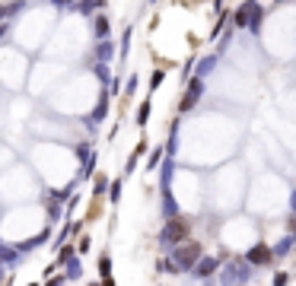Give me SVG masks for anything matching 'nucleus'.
Here are the masks:
<instances>
[{"label":"nucleus","mask_w":296,"mask_h":286,"mask_svg":"<svg viewBox=\"0 0 296 286\" xmlns=\"http://www.w3.org/2000/svg\"><path fill=\"white\" fill-rule=\"evenodd\" d=\"M201 261V245L198 242H185V245H178L172 251V264H176V274L178 271H191V267H198Z\"/></svg>","instance_id":"nucleus-1"},{"label":"nucleus","mask_w":296,"mask_h":286,"mask_svg":"<svg viewBox=\"0 0 296 286\" xmlns=\"http://www.w3.org/2000/svg\"><path fill=\"white\" fill-rule=\"evenodd\" d=\"M185 239H188V223L178 220V216L166 223V229H162V236H160L162 245H178V242H185Z\"/></svg>","instance_id":"nucleus-2"},{"label":"nucleus","mask_w":296,"mask_h":286,"mask_svg":"<svg viewBox=\"0 0 296 286\" xmlns=\"http://www.w3.org/2000/svg\"><path fill=\"white\" fill-rule=\"evenodd\" d=\"M201 95H204V80H201V76H194V80L188 83L185 95H182V102H178V111H191L198 102H201Z\"/></svg>","instance_id":"nucleus-3"},{"label":"nucleus","mask_w":296,"mask_h":286,"mask_svg":"<svg viewBox=\"0 0 296 286\" xmlns=\"http://www.w3.org/2000/svg\"><path fill=\"white\" fill-rule=\"evenodd\" d=\"M258 10H261V6L255 3V0H246V3H242L239 10L232 13V22H236V25H252V19H255Z\"/></svg>","instance_id":"nucleus-4"},{"label":"nucleus","mask_w":296,"mask_h":286,"mask_svg":"<svg viewBox=\"0 0 296 286\" xmlns=\"http://www.w3.org/2000/svg\"><path fill=\"white\" fill-rule=\"evenodd\" d=\"M239 280H248V261L242 264V261H232L230 267L223 271V283L230 286V283H239Z\"/></svg>","instance_id":"nucleus-5"},{"label":"nucleus","mask_w":296,"mask_h":286,"mask_svg":"<svg viewBox=\"0 0 296 286\" xmlns=\"http://www.w3.org/2000/svg\"><path fill=\"white\" fill-rule=\"evenodd\" d=\"M271 258H274V251L268 248V245H255V248L248 251V258H246V261H248V264H268Z\"/></svg>","instance_id":"nucleus-6"},{"label":"nucleus","mask_w":296,"mask_h":286,"mask_svg":"<svg viewBox=\"0 0 296 286\" xmlns=\"http://www.w3.org/2000/svg\"><path fill=\"white\" fill-rule=\"evenodd\" d=\"M216 258H201V261H198V267H194V277H201V280H207V277H214L216 274Z\"/></svg>","instance_id":"nucleus-7"},{"label":"nucleus","mask_w":296,"mask_h":286,"mask_svg":"<svg viewBox=\"0 0 296 286\" xmlns=\"http://www.w3.org/2000/svg\"><path fill=\"white\" fill-rule=\"evenodd\" d=\"M112 54H115V45H112L108 38H106V41H99V45H96V57H99L102 64H106V60H112Z\"/></svg>","instance_id":"nucleus-8"},{"label":"nucleus","mask_w":296,"mask_h":286,"mask_svg":"<svg viewBox=\"0 0 296 286\" xmlns=\"http://www.w3.org/2000/svg\"><path fill=\"white\" fill-rule=\"evenodd\" d=\"M214 67H216V54H207V57H201V60H198V76L204 80V76L210 73Z\"/></svg>","instance_id":"nucleus-9"},{"label":"nucleus","mask_w":296,"mask_h":286,"mask_svg":"<svg viewBox=\"0 0 296 286\" xmlns=\"http://www.w3.org/2000/svg\"><path fill=\"white\" fill-rule=\"evenodd\" d=\"M92 29H96V35H99L102 41L108 38V19H106V16H96V19H92Z\"/></svg>","instance_id":"nucleus-10"},{"label":"nucleus","mask_w":296,"mask_h":286,"mask_svg":"<svg viewBox=\"0 0 296 286\" xmlns=\"http://www.w3.org/2000/svg\"><path fill=\"white\" fill-rule=\"evenodd\" d=\"M99 6H106V0H83V3H76V10H80V13H92V10H99Z\"/></svg>","instance_id":"nucleus-11"},{"label":"nucleus","mask_w":296,"mask_h":286,"mask_svg":"<svg viewBox=\"0 0 296 286\" xmlns=\"http://www.w3.org/2000/svg\"><path fill=\"white\" fill-rule=\"evenodd\" d=\"M92 73L102 80V86H112V80H108V64H96V67H92Z\"/></svg>","instance_id":"nucleus-12"},{"label":"nucleus","mask_w":296,"mask_h":286,"mask_svg":"<svg viewBox=\"0 0 296 286\" xmlns=\"http://www.w3.org/2000/svg\"><path fill=\"white\" fill-rule=\"evenodd\" d=\"M99 274L106 277V280H112V258H108V255L99 258Z\"/></svg>","instance_id":"nucleus-13"},{"label":"nucleus","mask_w":296,"mask_h":286,"mask_svg":"<svg viewBox=\"0 0 296 286\" xmlns=\"http://www.w3.org/2000/svg\"><path fill=\"white\" fill-rule=\"evenodd\" d=\"M92 188H96V194L102 197V194H106V191H108L112 185H108V178H106V175H96V185H92Z\"/></svg>","instance_id":"nucleus-14"},{"label":"nucleus","mask_w":296,"mask_h":286,"mask_svg":"<svg viewBox=\"0 0 296 286\" xmlns=\"http://www.w3.org/2000/svg\"><path fill=\"white\" fill-rule=\"evenodd\" d=\"M146 118H150V102H140V108H137V124H146Z\"/></svg>","instance_id":"nucleus-15"},{"label":"nucleus","mask_w":296,"mask_h":286,"mask_svg":"<svg viewBox=\"0 0 296 286\" xmlns=\"http://www.w3.org/2000/svg\"><path fill=\"white\" fill-rule=\"evenodd\" d=\"M160 159H162V150H153L150 159H146V172H153L156 166H160Z\"/></svg>","instance_id":"nucleus-16"},{"label":"nucleus","mask_w":296,"mask_h":286,"mask_svg":"<svg viewBox=\"0 0 296 286\" xmlns=\"http://www.w3.org/2000/svg\"><path fill=\"white\" fill-rule=\"evenodd\" d=\"M261 22H264V10H258V13H255V19H252L248 29H252V32H261Z\"/></svg>","instance_id":"nucleus-17"},{"label":"nucleus","mask_w":296,"mask_h":286,"mask_svg":"<svg viewBox=\"0 0 296 286\" xmlns=\"http://www.w3.org/2000/svg\"><path fill=\"white\" fill-rule=\"evenodd\" d=\"M112 194H108V201H118V197H121V181H112Z\"/></svg>","instance_id":"nucleus-18"},{"label":"nucleus","mask_w":296,"mask_h":286,"mask_svg":"<svg viewBox=\"0 0 296 286\" xmlns=\"http://www.w3.org/2000/svg\"><path fill=\"white\" fill-rule=\"evenodd\" d=\"M290 245H293V239H284V242H280V245H277V248H274V255H286V251H290Z\"/></svg>","instance_id":"nucleus-19"},{"label":"nucleus","mask_w":296,"mask_h":286,"mask_svg":"<svg viewBox=\"0 0 296 286\" xmlns=\"http://www.w3.org/2000/svg\"><path fill=\"white\" fill-rule=\"evenodd\" d=\"M162 76H166V70H156V73L150 76V89H156V86L162 83Z\"/></svg>","instance_id":"nucleus-20"},{"label":"nucleus","mask_w":296,"mask_h":286,"mask_svg":"<svg viewBox=\"0 0 296 286\" xmlns=\"http://www.w3.org/2000/svg\"><path fill=\"white\" fill-rule=\"evenodd\" d=\"M286 280H290L286 274H274V286H286Z\"/></svg>","instance_id":"nucleus-21"},{"label":"nucleus","mask_w":296,"mask_h":286,"mask_svg":"<svg viewBox=\"0 0 296 286\" xmlns=\"http://www.w3.org/2000/svg\"><path fill=\"white\" fill-rule=\"evenodd\" d=\"M274 3H277V6H280V3H286V0H274Z\"/></svg>","instance_id":"nucleus-22"},{"label":"nucleus","mask_w":296,"mask_h":286,"mask_svg":"<svg viewBox=\"0 0 296 286\" xmlns=\"http://www.w3.org/2000/svg\"><path fill=\"white\" fill-rule=\"evenodd\" d=\"M106 286H115V283H112V280H106Z\"/></svg>","instance_id":"nucleus-23"},{"label":"nucleus","mask_w":296,"mask_h":286,"mask_svg":"<svg viewBox=\"0 0 296 286\" xmlns=\"http://www.w3.org/2000/svg\"><path fill=\"white\" fill-rule=\"evenodd\" d=\"M70 3H74V0H70ZM76 3H83V0H76Z\"/></svg>","instance_id":"nucleus-24"},{"label":"nucleus","mask_w":296,"mask_h":286,"mask_svg":"<svg viewBox=\"0 0 296 286\" xmlns=\"http://www.w3.org/2000/svg\"><path fill=\"white\" fill-rule=\"evenodd\" d=\"M32 286H36V283H32Z\"/></svg>","instance_id":"nucleus-25"}]
</instances>
